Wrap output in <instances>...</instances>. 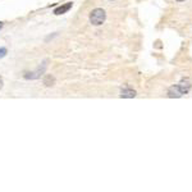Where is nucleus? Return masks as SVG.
Listing matches in <instances>:
<instances>
[{"mask_svg":"<svg viewBox=\"0 0 192 192\" xmlns=\"http://www.w3.org/2000/svg\"><path fill=\"white\" fill-rule=\"evenodd\" d=\"M90 23L92 26H101L104 22H105V19H106V13H105V10L101 9V8H96L94 9L92 12L90 13Z\"/></svg>","mask_w":192,"mask_h":192,"instance_id":"obj_1","label":"nucleus"},{"mask_svg":"<svg viewBox=\"0 0 192 192\" xmlns=\"http://www.w3.org/2000/svg\"><path fill=\"white\" fill-rule=\"evenodd\" d=\"M48 68V60H45L44 63L39 66L35 71H28V72H25L23 74V78L25 80H39L41 78L42 76L45 74V71Z\"/></svg>","mask_w":192,"mask_h":192,"instance_id":"obj_2","label":"nucleus"},{"mask_svg":"<svg viewBox=\"0 0 192 192\" xmlns=\"http://www.w3.org/2000/svg\"><path fill=\"white\" fill-rule=\"evenodd\" d=\"M72 7H73V3H72V2L64 3V4L59 5V7H57L54 10H53V13H54L55 16H62V14H66V13H68L69 10L72 9Z\"/></svg>","mask_w":192,"mask_h":192,"instance_id":"obj_3","label":"nucleus"},{"mask_svg":"<svg viewBox=\"0 0 192 192\" xmlns=\"http://www.w3.org/2000/svg\"><path fill=\"white\" fill-rule=\"evenodd\" d=\"M42 83H44L46 87H53L55 85V77L51 76V74H44V76H42Z\"/></svg>","mask_w":192,"mask_h":192,"instance_id":"obj_4","label":"nucleus"},{"mask_svg":"<svg viewBox=\"0 0 192 192\" xmlns=\"http://www.w3.org/2000/svg\"><path fill=\"white\" fill-rule=\"evenodd\" d=\"M136 96V91L130 89V87H126V89H122L121 90V98H124V99H132Z\"/></svg>","mask_w":192,"mask_h":192,"instance_id":"obj_5","label":"nucleus"},{"mask_svg":"<svg viewBox=\"0 0 192 192\" xmlns=\"http://www.w3.org/2000/svg\"><path fill=\"white\" fill-rule=\"evenodd\" d=\"M177 87L179 89L181 92H182V95H185V94H187V92L191 90V83L187 82V81H182L181 83L177 85Z\"/></svg>","mask_w":192,"mask_h":192,"instance_id":"obj_6","label":"nucleus"},{"mask_svg":"<svg viewBox=\"0 0 192 192\" xmlns=\"http://www.w3.org/2000/svg\"><path fill=\"white\" fill-rule=\"evenodd\" d=\"M168 96H169V98H181V96H182V92L179 91V89L177 87V85H176V86H173V87L169 89Z\"/></svg>","mask_w":192,"mask_h":192,"instance_id":"obj_7","label":"nucleus"},{"mask_svg":"<svg viewBox=\"0 0 192 192\" xmlns=\"http://www.w3.org/2000/svg\"><path fill=\"white\" fill-rule=\"evenodd\" d=\"M8 54V49L7 48H0V59H3Z\"/></svg>","mask_w":192,"mask_h":192,"instance_id":"obj_8","label":"nucleus"},{"mask_svg":"<svg viewBox=\"0 0 192 192\" xmlns=\"http://www.w3.org/2000/svg\"><path fill=\"white\" fill-rule=\"evenodd\" d=\"M57 36H58V34H54V35H50V36H48V37L45 39V41L48 42V41H50L51 39H54V37H57Z\"/></svg>","mask_w":192,"mask_h":192,"instance_id":"obj_9","label":"nucleus"},{"mask_svg":"<svg viewBox=\"0 0 192 192\" xmlns=\"http://www.w3.org/2000/svg\"><path fill=\"white\" fill-rule=\"evenodd\" d=\"M3 89V78H2V76H0V90Z\"/></svg>","mask_w":192,"mask_h":192,"instance_id":"obj_10","label":"nucleus"},{"mask_svg":"<svg viewBox=\"0 0 192 192\" xmlns=\"http://www.w3.org/2000/svg\"><path fill=\"white\" fill-rule=\"evenodd\" d=\"M3 27H4V23H3V22H0V30H2Z\"/></svg>","mask_w":192,"mask_h":192,"instance_id":"obj_11","label":"nucleus"},{"mask_svg":"<svg viewBox=\"0 0 192 192\" xmlns=\"http://www.w3.org/2000/svg\"><path fill=\"white\" fill-rule=\"evenodd\" d=\"M178 2H185V0H178Z\"/></svg>","mask_w":192,"mask_h":192,"instance_id":"obj_12","label":"nucleus"}]
</instances>
